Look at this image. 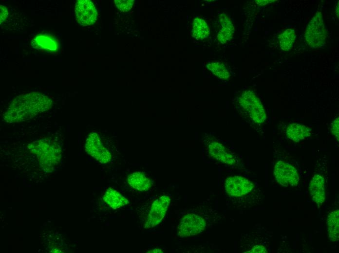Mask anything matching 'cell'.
<instances>
[{
	"label": "cell",
	"mask_w": 339,
	"mask_h": 253,
	"mask_svg": "<svg viewBox=\"0 0 339 253\" xmlns=\"http://www.w3.org/2000/svg\"><path fill=\"white\" fill-rule=\"evenodd\" d=\"M52 105V100L40 92L19 95L11 102L3 115V119L9 123L20 122L49 109Z\"/></svg>",
	"instance_id": "1"
},
{
	"label": "cell",
	"mask_w": 339,
	"mask_h": 253,
	"mask_svg": "<svg viewBox=\"0 0 339 253\" xmlns=\"http://www.w3.org/2000/svg\"><path fill=\"white\" fill-rule=\"evenodd\" d=\"M242 114L252 123L261 124L266 119L264 106L256 93L250 90L243 91L237 99Z\"/></svg>",
	"instance_id": "2"
},
{
	"label": "cell",
	"mask_w": 339,
	"mask_h": 253,
	"mask_svg": "<svg viewBox=\"0 0 339 253\" xmlns=\"http://www.w3.org/2000/svg\"><path fill=\"white\" fill-rule=\"evenodd\" d=\"M28 147L37 155L44 170L48 171L57 164L61 157V149L55 142L41 140L29 145Z\"/></svg>",
	"instance_id": "3"
},
{
	"label": "cell",
	"mask_w": 339,
	"mask_h": 253,
	"mask_svg": "<svg viewBox=\"0 0 339 253\" xmlns=\"http://www.w3.org/2000/svg\"><path fill=\"white\" fill-rule=\"evenodd\" d=\"M327 32L322 14L317 12L308 23L304 34L305 40L312 48H318L325 43Z\"/></svg>",
	"instance_id": "4"
},
{
	"label": "cell",
	"mask_w": 339,
	"mask_h": 253,
	"mask_svg": "<svg viewBox=\"0 0 339 253\" xmlns=\"http://www.w3.org/2000/svg\"><path fill=\"white\" fill-rule=\"evenodd\" d=\"M206 222L202 217L194 214H188L183 217L178 227V234L181 237L197 235L202 232Z\"/></svg>",
	"instance_id": "5"
},
{
	"label": "cell",
	"mask_w": 339,
	"mask_h": 253,
	"mask_svg": "<svg viewBox=\"0 0 339 253\" xmlns=\"http://www.w3.org/2000/svg\"><path fill=\"white\" fill-rule=\"evenodd\" d=\"M274 174L276 181L285 187L296 186L300 181L297 169L290 163L282 161L275 164Z\"/></svg>",
	"instance_id": "6"
},
{
	"label": "cell",
	"mask_w": 339,
	"mask_h": 253,
	"mask_svg": "<svg viewBox=\"0 0 339 253\" xmlns=\"http://www.w3.org/2000/svg\"><path fill=\"white\" fill-rule=\"evenodd\" d=\"M85 148L88 154L101 163H106L111 161L110 152L103 145L96 133L93 132L88 136Z\"/></svg>",
	"instance_id": "7"
},
{
	"label": "cell",
	"mask_w": 339,
	"mask_h": 253,
	"mask_svg": "<svg viewBox=\"0 0 339 253\" xmlns=\"http://www.w3.org/2000/svg\"><path fill=\"white\" fill-rule=\"evenodd\" d=\"M170 199L168 196H163L156 199L152 204L145 228H151L159 224L165 216Z\"/></svg>",
	"instance_id": "8"
},
{
	"label": "cell",
	"mask_w": 339,
	"mask_h": 253,
	"mask_svg": "<svg viewBox=\"0 0 339 253\" xmlns=\"http://www.w3.org/2000/svg\"><path fill=\"white\" fill-rule=\"evenodd\" d=\"M75 14L77 22L82 26L94 24L97 17L95 6L89 0H77L75 5Z\"/></svg>",
	"instance_id": "9"
},
{
	"label": "cell",
	"mask_w": 339,
	"mask_h": 253,
	"mask_svg": "<svg viewBox=\"0 0 339 253\" xmlns=\"http://www.w3.org/2000/svg\"><path fill=\"white\" fill-rule=\"evenodd\" d=\"M253 183L247 179L238 176L229 177L225 181L226 192L233 197H241L250 192Z\"/></svg>",
	"instance_id": "10"
},
{
	"label": "cell",
	"mask_w": 339,
	"mask_h": 253,
	"mask_svg": "<svg viewBox=\"0 0 339 253\" xmlns=\"http://www.w3.org/2000/svg\"><path fill=\"white\" fill-rule=\"evenodd\" d=\"M209 155L221 163L233 165L236 163L234 156L223 144L216 141H210L208 145Z\"/></svg>",
	"instance_id": "11"
},
{
	"label": "cell",
	"mask_w": 339,
	"mask_h": 253,
	"mask_svg": "<svg viewBox=\"0 0 339 253\" xmlns=\"http://www.w3.org/2000/svg\"><path fill=\"white\" fill-rule=\"evenodd\" d=\"M31 44L36 49L51 53L56 52L59 48V42L54 36L49 34H40L35 36Z\"/></svg>",
	"instance_id": "12"
},
{
	"label": "cell",
	"mask_w": 339,
	"mask_h": 253,
	"mask_svg": "<svg viewBox=\"0 0 339 253\" xmlns=\"http://www.w3.org/2000/svg\"><path fill=\"white\" fill-rule=\"evenodd\" d=\"M312 199L316 203L321 205L325 200L324 179L319 175H315L310 181L309 187Z\"/></svg>",
	"instance_id": "13"
},
{
	"label": "cell",
	"mask_w": 339,
	"mask_h": 253,
	"mask_svg": "<svg viewBox=\"0 0 339 253\" xmlns=\"http://www.w3.org/2000/svg\"><path fill=\"white\" fill-rule=\"evenodd\" d=\"M128 181L131 187L140 191H146L152 185L151 180L142 172H136L129 175Z\"/></svg>",
	"instance_id": "14"
},
{
	"label": "cell",
	"mask_w": 339,
	"mask_h": 253,
	"mask_svg": "<svg viewBox=\"0 0 339 253\" xmlns=\"http://www.w3.org/2000/svg\"><path fill=\"white\" fill-rule=\"evenodd\" d=\"M311 135V129L305 126L298 123L289 124L286 129L287 137L294 142L301 141Z\"/></svg>",
	"instance_id": "15"
},
{
	"label": "cell",
	"mask_w": 339,
	"mask_h": 253,
	"mask_svg": "<svg viewBox=\"0 0 339 253\" xmlns=\"http://www.w3.org/2000/svg\"><path fill=\"white\" fill-rule=\"evenodd\" d=\"M103 199L113 209H117L129 203L126 198L112 188L106 190Z\"/></svg>",
	"instance_id": "16"
},
{
	"label": "cell",
	"mask_w": 339,
	"mask_h": 253,
	"mask_svg": "<svg viewBox=\"0 0 339 253\" xmlns=\"http://www.w3.org/2000/svg\"><path fill=\"white\" fill-rule=\"evenodd\" d=\"M329 238L333 242H338L339 239V210L331 212L328 216L326 221Z\"/></svg>",
	"instance_id": "17"
},
{
	"label": "cell",
	"mask_w": 339,
	"mask_h": 253,
	"mask_svg": "<svg viewBox=\"0 0 339 253\" xmlns=\"http://www.w3.org/2000/svg\"><path fill=\"white\" fill-rule=\"evenodd\" d=\"M210 29L207 23L201 17L195 18L193 21L192 36L196 39L202 40L209 35Z\"/></svg>",
	"instance_id": "18"
},
{
	"label": "cell",
	"mask_w": 339,
	"mask_h": 253,
	"mask_svg": "<svg viewBox=\"0 0 339 253\" xmlns=\"http://www.w3.org/2000/svg\"><path fill=\"white\" fill-rule=\"evenodd\" d=\"M296 37V34L293 29L289 28L284 31L279 36L281 49L284 51L290 50Z\"/></svg>",
	"instance_id": "19"
},
{
	"label": "cell",
	"mask_w": 339,
	"mask_h": 253,
	"mask_svg": "<svg viewBox=\"0 0 339 253\" xmlns=\"http://www.w3.org/2000/svg\"><path fill=\"white\" fill-rule=\"evenodd\" d=\"M207 69L221 79H227L230 74L225 65L220 62H212L207 65Z\"/></svg>",
	"instance_id": "20"
},
{
	"label": "cell",
	"mask_w": 339,
	"mask_h": 253,
	"mask_svg": "<svg viewBox=\"0 0 339 253\" xmlns=\"http://www.w3.org/2000/svg\"><path fill=\"white\" fill-rule=\"evenodd\" d=\"M219 19L222 28L228 29L234 32L233 24L227 14L225 13L221 14L219 15Z\"/></svg>",
	"instance_id": "21"
},
{
	"label": "cell",
	"mask_w": 339,
	"mask_h": 253,
	"mask_svg": "<svg viewBox=\"0 0 339 253\" xmlns=\"http://www.w3.org/2000/svg\"><path fill=\"white\" fill-rule=\"evenodd\" d=\"M234 33L229 30L222 28L217 35V39L221 43H226L232 39Z\"/></svg>",
	"instance_id": "22"
},
{
	"label": "cell",
	"mask_w": 339,
	"mask_h": 253,
	"mask_svg": "<svg viewBox=\"0 0 339 253\" xmlns=\"http://www.w3.org/2000/svg\"><path fill=\"white\" fill-rule=\"evenodd\" d=\"M133 0H115L116 7L122 12H126L131 9L133 5Z\"/></svg>",
	"instance_id": "23"
},
{
	"label": "cell",
	"mask_w": 339,
	"mask_h": 253,
	"mask_svg": "<svg viewBox=\"0 0 339 253\" xmlns=\"http://www.w3.org/2000/svg\"><path fill=\"white\" fill-rule=\"evenodd\" d=\"M331 132L333 135L336 137L338 141L339 138V117L336 118L331 125Z\"/></svg>",
	"instance_id": "24"
},
{
	"label": "cell",
	"mask_w": 339,
	"mask_h": 253,
	"mask_svg": "<svg viewBox=\"0 0 339 253\" xmlns=\"http://www.w3.org/2000/svg\"><path fill=\"white\" fill-rule=\"evenodd\" d=\"M266 248L263 245H255L251 250L246 253H266Z\"/></svg>",
	"instance_id": "25"
},
{
	"label": "cell",
	"mask_w": 339,
	"mask_h": 253,
	"mask_svg": "<svg viewBox=\"0 0 339 253\" xmlns=\"http://www.w3.org/2000/svg\"><path fill=\"white\" fill-rule=\"evenodd\" d=\"M8 10L6 7L0 5V24L8 16Z\"/></svg>",
	"instance_id": "26"
},
{
	"label": "cell",
	"mask_w": 339,
	"mask_h": 253,
	"mask_svg": "<svg viewBox=\"0 0 339 253\" xmlns=\"http://www.w3.org/2000/svg\"><path fill=\"white\" fill-rule=\"evenodd\" d=\"M275 1V0H256V2L257 4L261 5V6H263V5H265L268 3H270L273 2Z\"/></svg>",
	"instance_id": "27"
},
{
	"label": "cell",
	"mask_w": 339,
	"mask_h": 253,
	"mask_svg": "<svg viewBox=\"0 0 339 253\" xmlns=\"http://www.w3.org/2000/svg\"><path fill=\"white\" fill-rule=\"evenodd\" d=\"M163 250L162 249H158V248L154 249L152 250H151V251H149L148 252V253H163Z\"/></svg>",
	"instance_id": "28"
},
{
	"label": "cell",
	"mask_w": 339,
	"mask_h": 253,
	"mask_svg": "<svg viewBox=\"0 0 339 253\" xmlns=\"http://www.w3.org/2000/svg\"><path fill=\"white\" fill-rule=\"evenodd\" d=\"M336 14L337 16V17H339V2H338V4L336 6Z\"/></svg>",
	"instance_id": "29"
}]
</instances>
